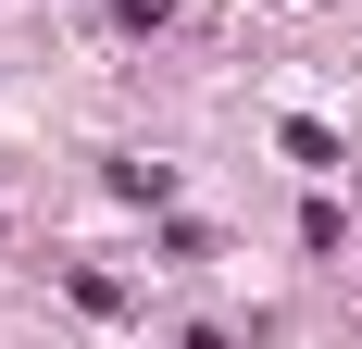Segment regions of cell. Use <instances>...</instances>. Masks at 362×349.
<instances>
[{
	"label": "cell",
	"mask_w": 362,
	"mask_h": 349,
	"mask_svg": "<svg viewBox=\"0 0 362 349\" xmlns=\"http://www.w3.org/2000/svg\"><path fill=\"white\" fill-rule=\"evenodd\" d=\"M112 13H125V25H138V37H150V25H163V0H112Z\"/></svg>",
	"instance_id": "1"
}]
</instances>
